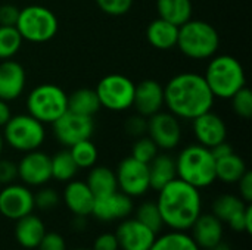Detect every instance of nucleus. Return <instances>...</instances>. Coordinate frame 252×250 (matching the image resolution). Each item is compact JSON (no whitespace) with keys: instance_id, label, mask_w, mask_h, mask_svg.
<instances>
[{"instance_id":"obj_1","label":"nucleus","mask_w":252,"mask_h":250,"mask_svg":"<svg viewBox=\"0 0 252 250\" xmlns=\"http://www.w3.org/2000/svg\"><path fill=\"white\" fill-rule=\"evenodd\" d=\"M214 100L204 75L196 72H180L164 85V103L179 119H195L211 111Z\"/></svg>"},{"instance_id":"obj_2","label":"nucleus","mask_w":252,"mask_h":250,"mask_svg":"<svg viewBox=\"0 0 252 250\" xmlns=\"http://www.w3.org/2000/svg\"><path fill=\"white\" fill-rule=\"evenodd\" d=\"M157 206L164 225L174 231H188L202 214L201 192L183 180L174 178L158 192Z\"/></svg>"},{"instance_id":"obj_3","label":"nucleus","mask_w":252,"mask_h":250,"mask_svg":"<svg viewBox=\"0 0 252 250\" xmlns=\"http://www.w3.org/2000/svg\"><path fill=\"white\" fill-rule=\"evenodd\" d=\"M204 78L216 99L230 97L247 85V75L241 62L230 55H214L207 65Z\"/></svg>"},{"instance_id":"obj_4","label":"nucleus","mask_w":252,"mask_h":250,"mask_svg":"<svg viewBox=\"0 0 252 250\" xmlns=\"http://www.w3.org/2000/svg\"><path fill=\"white\" fill-rule=\"evenodd\" d=\"M177 178L196 187L198 190L207 189L214 184L216 178V159L208 147L198 143L186 146L176 158Z\"/></svg>"},{"instance_id":"obj_5","label":"nucleus","mask_w":252,"mask_h":250,"mask_svg":"<svg viewBox=\"0 0 252 250\" xmlns=\"http://www.w3.org/2000/svg\"><path fill=\"white\" fill-rule=\"evenodd\" d=\"M176 47L189 59L207 60L217 55L220 47V35L210 22L201 19H189L179 27V38Z\"/></svg>"},{"instance_id":"obj_6","label":"nucleus","mask_w":252,"mask_h":250,"mask_svg":"<svg viewBox=\"0 0 252 250\" xmlns=\"http://www.w3.org/2000/svg\"><path fill=\"white\" fill-rule=\"evenodd\" d=\"M27 113L41 124H53L68 111V94L56 84L43 83L27 96Z\"/></svg>"},{"instance_id":"obj_7","label":"nucleus","mask_w":252,"mask_h":250,"mask_svg":"<svg viewBox=\"0 0 252 250\" xmlns=\"http://www.w3.org/2000/svg\"><path fill=\"white\" fill-rule=\"evenodd\" d=\"M24 41L43 44L50 41L59 28L58 18L53 10L40 4H30L19 10L15 24Z\"/></svg>"},{"instance_id":"obj_8","label":"nucleus","mask_w":252,"mask_h":250,"mask_svg":"<svg viewBox=\"0 0 252 250\" xmlns=\"http://www.w3.org/2000/svg\"><path fill=\"white\" fill-rule=\"evenodd\" d=\"M1 134L9 147L22 153L40 149L46 140L44 124L30 113L12 115L3 127Z\"/></svg>"},{"instance_id":"obj_9","label":"nucleus","mask_w":252,"mask_h":250,"mask_svg":"<svg viewBox=\"0 0 252 250\" xmlns=\"http://www.w3.org/2000/svg\"><path fill=\"white\" fill-rule=\"evenodd\" d=\"M136 84L123 74L105 75L96 85L100 106L111 112H124L133 106Z\"/></svg>"},{"instance_id":"obj_10","label":"nucleus","mask_w":252,"mask_h":250,"mask_svg":"<svg viewBox=\"0 0 252 250\" xmlns=\"http://www.w3.org/2000/svg\"><path fill=\"white\" fill-rule=\"evenodd\" d=\"M118 190L127 196L140 197L149 189V168L148 164H143L131 156L124 158L115 171Z\"/></svg>"},{"instance_id":"obj_11","label":"nucleus","mask_w":252,"mask_h":250,"mask_svg":"<svg viewBox=\"0 0 252 250\" xmlns=\"http://www.w3.org/2000/svg\"><path fill=\"white\" fill-rule=\"evenodd\" d=\"M52 127L55 139L66 149L81 140L92 139L94 133V121L92 116L78 115L69 111L58 118Z\"/></svg>"},{"instance_id":"obj_12","label":"nucleus","mask_w":252,"mask_h":250,"mask_svg":"<svg viewBox=\"0 0 252 250\" xmlns=\"http://www.w3.org/2000/svg\"><path fill=\"white\" fill-rule=\"evenodd\" d=\"M146 134L161 150H173L182 141V124L171 112H157L148 118Z\"/></svg>"},{"instance_id":"obj_13","label":"nucleus","mask_w":252,"mask_h":250,"mask_svg":"<svg viewBox=\"0 0 252 250\" xmlns=\"http://www.w3.org/2000/svg\"><path fill=\"white\" fill-rule=\"evenodd\" d=\"M34 193L25 184H7L0 190V214L16 221L34 211Z\"/></svg>"},{"instance_id":"obj_14","label":"nucleus","mask_w":252,"mask_h":250,"mask_svg":"<svg viewBox=\"0 0 252 250\" xmlns=\"http://www.w3.org/2000/svg\"><path fill=\"white\" fill-rule=\"evenodd\" d=\"M16 167L18 178L28 187H41L52 180L50 156L40 149L24 153Z\"/></svg>"},{"instance_id":"obj_15","label":"nucleus","mask_w":252,"mask_h":250,"mask_svg":"<svg viewBox=\"0 0 252 250\" xmlns=\"http://www.w3.org/2000/svg\"><path fill=\"white\" fill-rule=\"evenodd\" d=\"M192 131L196 143L208 149L227 140V125L224 119L213 111L192 119Z\"/></svg>"},{"instance_id":"obj_16","label":"nucleus","mask_w":252,"mask_h":250,"mask_svg":"<svg viewBox=\"0 0 252 250\" xmlns=\"http://www.w3.org/2000/svg\"><path fill=\"white\" fill-rule=\"evenodd\" d=\"M115 237L118 240L120 249L123 250H149L157 234L148 228L145 224L137 221L136 218L124 220L117 231Z\"/></svg>"},{"instance_id":"obj_17","label":"nucleus","mask_w":252,"mask_h":250,"mask_svg":"<svg viewBox=\"0 0 252 250\" xmlns=\"http://www.w3.org/2000/svg\"><path fill=\"white\" fill-rule=\"evenodd\" d=\"M164 103V85L155 80H143L134 87L133 106L136 112L145 118L162 111Z\"/></svg>"},{"instance_id":"obj_18","label":"nucleus","mask_w":252,"mask_h":250,"mask_svg":"<svg viewBox=\"0 0 252 250\" xmlns=\"http://www.w3.org/2000/svg\"><path fill=\"white\" fill-rule=\"evenodd\" d=\"M131 212H133V199L117 190L112 194L94 199L92 215L102 222H111V221L128 218Z\"/></svg>"},{"instance_id":"obj_19","label":"nucleus","mask_w":252,"mask_h":250,"mask_svg":"<svg viewBox=\"0 0 252 250\" xmlns=\"http://www.w3.org/2000/svg\"><path fill=\"white\" fill-rule=\"evenodd\" d=\"M27 72L24 66L13 60L6 59L0 62V99L4 102L16 100L25 90Z\"/></svg>"},{"instance_id":"obj_20","label":"nucleus","mask_w":252,"mask_h":250,"mask_svg":"<svg viewBox=\"0 0 252 250\" xmlns=\"http://www.w3.org/2000/svg\"><path fill=\"white\" fill-rule=\"evenodd\" d=\"M190 230V236L199 249L213 250L223 242V222L213 214H201Z\"/></svg>"},{"instance_id":"obj_21","label":"nucleus","mask_w":252,"mask_h":250,"mask_svg":"<svg viewBox=\"0 0 252 250\" xmlns=\"http://www.w3.org/2000/svg\"><path fill=\"white\" fill-rule=\"evenodd\" d=\"M63 202L72 215L89 217V215H92V211H93L94 196L90 192L86 181L71 180L65 186Z\"/></svg>"},{"instance_id":"obj_22","label":"nucleus","mask_w":252,"mask_h":250,"mask_svg":"<svg viewBox=\"0 0 252 250\" xmlns=\"http://www.w3.org/2000/svg\"><path fill=\"white\" fill-rule=\"evenodd\" d=\"M177 38L179 27L159 16L146 27V40L154 49L171 50L177 46Z\"/></svg>"},{"instance_id":"obj_23","label":"nucleus","mask_w":252,"mask_h":250,"mask_svg":"<svg viewBox=\"0 0 252 250\" xmlns=\"http://www.w3.org/2000/svg\"><path fill=\"white\" fill-rule=\"evenodd\" d=\"M44 234H46V227L38 217L28 214L16 220L15 239L21 248L28 250L37 249Z\"/></svg>"},{"instance_id":"obj_24","label":"nucleus","mask_w":252,"mask_h":250,"mask_svg":"<svg viewBox=\"0 0 252 250\" xmlns=\"http://www.w3.org/2000/svg\"><path fill=\"white\" fill-rule=\"evenodd\" d=\"M149 186L152 190L159 192L170 181L177 178L176 159L165 153H158L149 164Z\"/></svg>"},{"instance_id":"obj_25","label":"nucleus","mask_w":252,"mask_h":250,"mask_svg":"<svg viewBox=\"0 0 252 250\" xmlns=\"http://www.w3.org/2000/svg\"><path fill=\"white\" fill-rule=\"evenodd\" d=\"M86 184L89 186L94 199L105 197L118 190L115 171L103 165H94L90 168Z\"/></svg>"},{"instance_id":"obj_26","label":"nucleus","mask_w":252,"mask_h":250,"mask_svg":"<svg viewBox=\"0 0 252 250\" xmlns=\"http://www.w3.org/2000/svg\"><path fill=\"white\" fill-rule=\"evenodd\" d=\"M158 16L180 27L192 19V0H157Z\"/></svg>"},{"instance_id":"obj_27","label":"nucleus","mask_w":252,"mask_h":250,"mask_svg":"<svg viewBox=\"0 0 252 250\" xmlns=\"http://www.w3.org/2000/svg\"><path fill=\"white\" fill-rule=\"evenodd\" d=\"M247 171L245 161L235 152L216 159V178L224 184H236Z\"/></svg>"},{"instance_id":"obj_28","label":"nucleus","mask_w":252,"mask_h":250,"mask_svg":"<svg viewBox=\"0 0 252 250\" xmlns=\"http://www.w3.org/2000/svg\"><path fill=\"white\" fill-rule=\"evenodd\" d=\"M102 109L99 97L94 88H78L68 94V111L84 115V116H94Z\"/></svg>"},{"instance_id":"obj_29","label":"nucleus","mask_w":252,"mask_h":250,"mask_svg":"<svg viewBox=\"0 0 252 250\" xmlns=\"http://www.w3.org/2000/svg\"><path fill=\"white\" fill-rule=\"evenodd\" d=\"M50 171L52 178L59 183H68L75 178L78 167L75 165L68 149H62L50 156Z\"/></svg>"},{"instance_id":"obj_30","label":"nucleus","mask_w":252,"mask_h":250,"mask_svg":"<svg viewBox=\"0 0 252 250\" xmlns=\"http://www.w3.org/2000/svg\"><path fill=\"white\" fill-rule=\"evenodd\" d=\"M149 250H201L186 231H170L155 237Z\"/></svg>"},{"instance_id":"obj_31","label":"nucleus","mask_w":252,"mask_h":250,"mask_svg":"<svg viewBox=\"0 0 252 250\" xmlns=\"http://www.w3.org/2000/svg\"><path fill=\"white\" fill-rule=\"evenodd\" d=\"M247 202H244L239 196L235 194H221L219 196L214 202H213V215L216 218H219L223 224L229 222L230 218H233L238 212L244 211L247 208Z\"/></svg>"},{"instance_id":"obj_32","label":"nucleus","mask_w":252,"mask_h":250,"mask_svg":"<svg viewBox=\"0 0 252 250\" xmlns=\"http://www.w3.org/2000/svg\"><path fill=\"white\" fill-rule=\"evenodd\" d=\"M75 165L78 167V169H90L92 167L96 165L97 158H99V152L96 144L92 141V139L87 140H81L75 144H72L71 147H68Z\"/></svg>"},{"instance_id":"obj_33","label":"nucleus","mask_w":252,"mask_h":250,"mask_svg":"<svg viewBox=\"0 0 252 250\" xmlns=\"http://www.w3.org/2000/svg\"><path fill=\"white\" fill-rule=\"evenodd\" d=\"M24 40L16 27L0 25V60L12 59L21 49Z\"/></svg>"},{"instance_id":"obj_34","label":"nucleus","mask_w":252,"mask_h":250,"mask_svg":"<svg viewBox=\"0 0 252 250\" xmlns=\"http://www.w3.org/2000/svg\"><path fill=\"white\" fill-rule=\"evenodd\" d=\"M136 220L140 221L142 224H145L148 228H151L155 234H158L164 227V222H162L159 209L157 206V202L142 203L136 211Z\"/></svg>"},{"instance_id":"obj_35","label":"nucleus","mask_w":252,"mask_h":250,"mask_svg":"<svg viewBox=\"0 0 252 250\" xmlns=\"http://www.w3.org/2000/svg\"><path fill=\"white\" fill-rule=\"evenodd\" d=\"M158 150H159L158 146L152 141L149 136H142L137 137V140L134 141L130 156L143 164H149L158 155Z\"/></svg>"},{"instance_id":"obj_36","label":"nucleus","mask_w":252,"mask_h":250,"mask_svg":"<svg viewBox=\"0 0 252 250\" xmlns=\"http://www.w3.org/2000/svg\"><path fill=\"white\" fill-rule=\"evenodd\" d=\"M232 108L236 116L242 119H250L252 116V91L245 85L239 91H236L232 97Z\"/></svg>"},{"instance_id":"obj_37","label":"nucleus","mask_w":252,"mask_h":250,"mask_svg":"<svg viewBox=\"0 0 252 250\" xmlns=\"http://www.w3.org/2000/svg\"><path fill=\"white\" fill-rule=\"evenodd\" d=\"M61 202V197L56 190L50 187H43L34 194V208L40 211H52Z\"/></svg>"},{"instance_id":"obj_38","label":"nucleus","mask_w":252,"mask_h":250,"mask_svg":"<svg viewBox=\"0 0 252 250\" xmlns=\"http://www.w3.org/2000/svg\"><path fill=\"white\" fill-rule=\"evenodd\" d=\"M134 0H96L97 7L109 16H123L133 7Z\"/></svg>"},{"instance_id":"obj_39","label":"nucleus","mask_w":252,"mask_h":250,"mask_svg":"<svg viewBox=\"0 0 252 250\" xmlns=\"http://www.w3.org/2000/svg\"><path fill=\"white\" fill-rule=\"evenodd\" d=\"M230 225V228L236 233H252V206L251 203L247 205V208L241 212H238L233 218H230V221L227 222Z\"/></svg>"},{"instance_id":"obj_40","label":"nucleus","mask_w":252,"mask_h":250,"mask_svg":"<svg viewBox=\"0 0 252 250\" xmlns=\"http://www.w3.org/2000/svg\"><path fill=\"white\" fill-rule=\"evenodd\" d=\"M124 130L128 136L131 137H142V136H146V131H148V118L136 113V115H131L127 118L126 124H124Z\"/></svg>"},{"instance_id":"obj_41","label":"nucleus","mask_w":252,"mask_h":250,"mask_svg":"<svg viewBox=\"0 0 252 250\" xmlns=\"http://www.w3.org/2000/svg\"><path fill=\"white\" fill-rule=\"evenodd\" d=\"M18 178V167L10 159L0 158V186H7L15 183Z\"/></svg>"},{"instance_id":"obj_42","label":"nucleus","mask_w":252,"mask_h":250,"mask_svg":"<svg viewBox=\"0 0 252 250\" xmlns=\"http://www.w3.org/2000/svg\"><path fill=\"white\" fill-rule=\"evenodd\" d=\"M38 250H66V245H65V239L55 231H50L43 236L40 245L37 246Z\"/></svg>"},{"instance_id":"obj_43","label":"nucleus","mask_w":252,"mask_h":250,"mask_svg":"<svg viewBox=\"0 0 252 250\" xmlns=\"http://www.w3.org/2000/svg\"><path fill=\"white\" fill-rule=\"evenodd\" d=\"M19 7H16L12 3H4L0 6V25L4 27H15L18 16H19Z\"/></svg>"},{"instance_id":"obj_44","label":"nucleus","mask_w":252,"mask_h":250,"mask_svg":"<svg viewBox=\"0 0 252 250\" xmlns=\"http://www.w3.org/2000/svg\"><path fill=\"white\" fill-rule=\"evenodd\" d=\"M92 250H120V245H118L115 234L105 233V234H100L94 239Z\"/></svg>"},{"instance_id":"obj_45","label":"nucleus","mask_w":252,"mask_h":250,"mask_svg":"<svg viewBox=\"0 0 252 250\" xmlns=\"http://www.w3.org/2000/svg\"><path fill=\"white\" fill-rule=\"evenodd\" d=\"M238 187H239V197L247 202V203H251L252 202V174L251 171H247L242 178L236 183Z\"/></svg>"},{"instance_id":"obj_46","label":"nucleus","mask_w":252,"mask_h":250,"mask_svg":"<svg viewBox=\"0 0 252 250\" xmlns=\"http://www.w3.org/2000/svg\"><path fill=\"white\" fill-rule=\"evenodd\" d=\"M210 150H211V153H213L214 159H220V158L227 156V155H230L232 152H235V150H233V147L227 143V140H226V141L219 143L217 146L211 147Z\"/></svg>"},{"instance_id":"obj_47","label":"nucleus","mask_w":252,"mask_h":250,"mask_svg":"<svg viewBox=\"0 0 252 250\" xmlns=\"http://www.w3.org/2000/svg\"><path fill=\"white\" fill-rule=\"evenodd\" d=\"M12 112L9 108V102H4L0 99V128H3L6 125V122L10 119Z\"/></svg>"},{"instance_id":"obj_48","label":"nucleus","mask_w":252,"mask_h":250,"mask_svg":"<svg viewBox=\"0 0 252 250\" xmlns=\"http://www.w3.org/2000/svg\"><path fill=\"white\" fill-rule=\"evenodd\" d=\"M72 225L75 230L78 231H83L87 225V217H78V215H74V221H72Z\"/></svg>"},{"instance_id":"obj_49","label":"nucleus","mask_w":252,"mask_h":250,"mask_svg":"<svg viewBox=\"0 0 252 250\" xmlns=\"http://www.w3.org/2000/svg\"><path fill=\"white\" fill-rule=\"evenodd\" d=\"M3 147H4V139H3V134L0 133V158H1V153H3Z\"/></svg>"},{"instance_id":"obj_50","label":"nucleus","mask_w":252,"mask_h":250,"mask_svg":"<svg viewBox=\"0 0 252 250\" xmlns=\"http://www.w3.org/2000/svg\"><path fill=\"white\" fill-rule=\"evenodd\" d=\"M75 250H92V249H75Z\"/></svg>"}]
</instances>
